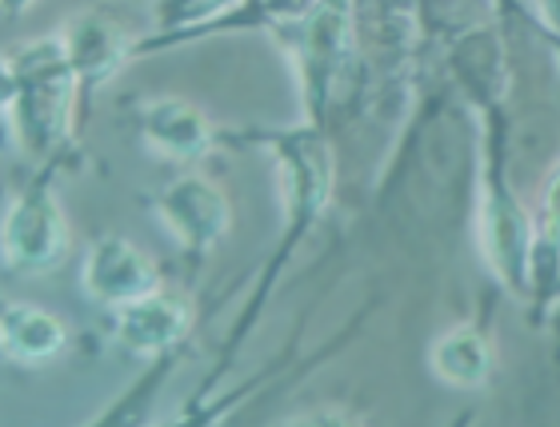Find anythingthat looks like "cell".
<instances>
[{
  "instance_id": "3957f363",
  "label": "cell",
  "mask_w": 560,
  "mask_h": 427,
  "mask_svg": "<svg viewBox=\"0 0 560 427\" xmlns=\"http://www.w3.org/2000/svg\"><path fill=\"white\" fill-rule=\"evenodd\" d=\"M156 220L180 248L212 252L229 236L233 209H229V197L221 192V185H212L209 176L200 173H185L168 180L164 192L156 197Z\"/></svg>"
},
{
  "instance_id": "7c38bea8",
  "label": "cell",
  "mask_w": 560,
  "mask_h": 427,
  "mask_svg": "<svg viewBox=\"0 0 560 427\" xmlns=\"http://www.w3.org/2000/svg\"><path fill=\"white\" fill-rule=\"evenodd\" d=\"M540 220H545V232L549 240H560V173L545 188V200H540Z\"/></svg>"
},
{
  "instance_id": "8992f818",
  "label": "cell",
  "mask_w": 560,
  "mask_h": 427,
  "mask_svg": "<svg viewBox=\"0 0 560 427\" xmlns=\"http://www.w3.org/2000/svg\"><path fill=\"white\" fill-rule=\"evenodd\" d=\"M140 140L161 161L197 164L212 152V124L197 105H188L180 96H161L140 112Z\"/></svg>"
},
{
  "instance_id": "30bf717a",
  "label": "cell",
  "mask_w": 560,
  "mask_h": 427,
  "mask_svg": "<svg viewBox=\"0 0 560 427\" xmlns=\"http://www.w3.org/2000/svg\"><path fill=\"white\" fill-rule=\"evenodd\" d=\"M533 228H528L525 212L516 209V200H497L485 209V252L497 264L504 280L525 276L533 264Z\"/></svg>"
},
{
  "instance_id": "8fae6325",
  "label": "cell",
  "mask_w": 560,
  "mask_h": 427,
  "mask_svg": "<svg viewBox=\"0 0 560 427\" xmlns=\"http://www.w3.org/2000/svg\"><path fill=\"white\" fill-rule=\"evenodd\" d=\"M241 0H156V21L164 28H185V24L212 21L221 12L236 9Z\"/></svg>"
},
{
  "instance_id": "5bb4252c",
  "label": "cell",
  "mask_w": 560,
  "mask_h": 427,
  "mask_svg": "<svg viewBox=\"0 0 560 427\" xmlns=\"http://www.w3.org/2000/svg\"><path fill=\"white\" fill-rule=\"evenodd\" d=\"M33 4L36 0H4V12H9V16H21V12H28Z\"/></svg>"
},
{
  "instance_id": "277c9868",
  "label": "cell",
  "mask_w": 560,
  "mask_h": 427,
  "mask_svg": "<svg viewBox=\"0 0 560 427\" xmlns=\"http://www.w3.org/2000/svg\"><path fill=\"white\" fill-rule=\"evenodd\" d=\"M81 288L89 300L105 304V308H120V304L156 288V272H152L149 256L140 252L132 240L101 236V240L89 244V252L81 260Z\"/></svg>"
},
{
  "instance_id": "4fadbf2b",
  "label": "cell",
  "mask_w": 560,
  "mask_h": 427,
  "mask_svg": "<svg viewBox=\"0 0 560 427\" xmlns=\"http://www.w3.org/2000/svg\"><path fill=\"white\" fill-rule=\"evenodd\" d=\"M533 9L545 24H549L552 33H560V0H533Z\"/></svg>"
},
{
  "instance_id": "6da1fadb",
  "label": "cell",
  "mask_w": 560,
  "mask_h": 427,
  "mask_svg": "<svg viewBox=\"0 0 560 427\" xmlns=\"http://www.w3.org/2000/svg\"><path fill=\"white\" fill-rule=\"evenodd\" d=\"M77 81L81 76L60 36L28 40L4 57V112L28 156H45L60 140H69Z\"/></svg>"
},
{
  "instance_id": "5b68a950",
  "label": "cell",
  "mask_w": 560,
  "mask_h": 427,
  "mask_svg": "<svg viewBox=\"0 0 560 427\" xmlns=\"http://www.w3.org/2000/svg\"><path fill=\"white\" fill-rule=\"evenodd\" d=\"M188 323H192V308L176 292L152 288L117 308V344L140 359L161 356L185 340Z\"/></svg>"
},
{
  "instance_id": "ba28073f",
  "label": "cell",
  "mask_w": 560,
  "mask_h": 427,
  "mask_svg": "<svg viewBox=\"0 0 560 427\" xmlns=\"http://www.w3.org/2000/svg\"><path fill=\"white\" fill-rule=\"evenodd\" d=\"M0 347L21 368H45L69 347V323L40 304L12 300L0 320Z\"/></svg>"
},
{
  "instance_id": "9c48e42d",
  "label": "cell",
  "mask_w": 560,
  "mask_h": 427,
  "mask_svg": "<svg viewBox=\"0 0 560 427\" xmlns=\"http://www.w3.org/2000/svg\"><path fill=\"white\" fill-rule=\"evenodd\" d=\"M429 368H432V376L441 383H448V388L477 392L492 376L489 335H480L477 328H448V332H441L432 340Z\"/></svg>"
},
{
  "instance_id": "7a4b0ae2",
  "label": "cell",
  "mask_w": 560,
  "mask_h": 427,
  "mask_svg": "<svg viewBox=\"0 0 560 427\" xmlns=\"http://www.w3.org/2000/svg\"><path fill=\"white\" fill-rule=\"evenodd\" d=\"M69 252V220L52 188L28 185L4 212V260L16 272H48Z\"/></svg>"
},
{
  "instance_id": "52a82bcc",
  "label": "cell",
  "mask_w": 560,
  "mask_h": 427,
  "mask_svg": "<svg viewBox=\"0 0 560 427\" xmlns=\"http://www.w3.org/2000/svg\"><path fill=\"white\" fill-rule=\"evenodd\" d=\"M65 52H69L77 76L89 84H108L129 60V33L105 12H81L60 28Z\"/></svg>"
}]
</instances>
